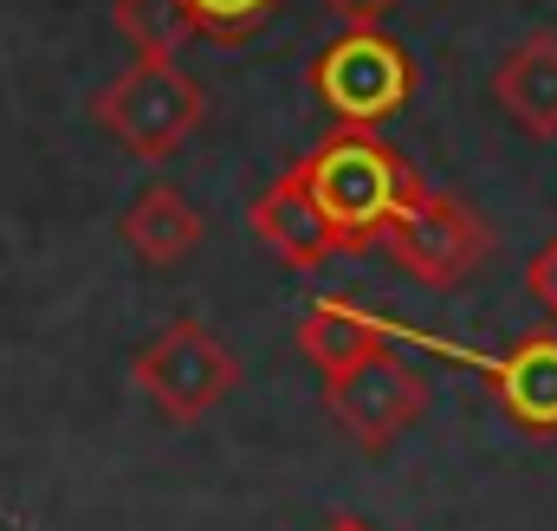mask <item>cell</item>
<instances>
[{
    "mask_svg": "<svg viewBox=\"0 0 557 531\" xmlns=\"http://www.w3.org/2000/svg\"><path fill=\"white\" fill-rule=\"evenodd\" d=\"M247 227H253L292 272H324L331 260H344V234L331 227V214H324V201L311 195V182H305L298 162L253 195Z\"/></svg>",
    "mask_w": 557,
    "mask_h": 531,
    "instance_id": "8",
    "label": "cell"
},
{
    "mask_svg": "<svg viewBox=\"0 0 557 531\" xmlns=\"http://www.w3.org/2000/svg\"><path fill=\"white\" fill-rule=\"evenodd\" d=\"M324 7H331L344 26H383V20H389L403 0H324Z\"/></svg>",
    "mask_w": 557,
    "mask_h": 531,
    "instance_id": "15",
    "label": "cell"
},
{
    "mask_svg": "<svg viewBox=\"0 0 557 531\" xmlns=\"http://www.w3.org/2000/svg\"><path fill=\"white\" fill-rule=\"evenodd\" d=\"M311 91L337 124H389L416 98V59L383 26H350L311 59Z\"/></svg>",
    "mask_w": 557,
    "mask_h": 531,
    "instance_id": "5",
    "label": "cell"
},
{
    "mask_svg": "<svg viewBox=\"0 0 557 531\" xmlns=\"http://www.w3.org/2000/svg\"><path fill=\"white\" fill-rule=\"evenodd\" d=\"M117 240H124L131 260H143L149 272H169V266H182V260L201 254L208 221H201V208H195L175 182L149 175L137 195H131V208L117 214Z\"/></svg>",
    "mask_w": 557,
    "mask_h": 531,
    "instance_id": "9",
    "label": "cell"
},
{
    "mask_svg": "<svg viewBox=\"0 0 557 531\" xmlns=\"http://www.w3.org/2000/svg\"><path fill=\"white\" fill-rule=\"evenodd\" d=\"M111 26L137 59H182V46L201 39L188 0H111Z\"/></svg>",
    "mask_w": 557,
    "mask_h": 531,
    "instance_id": "12",
    "label": "cell"
},
{
    "mask_svg": "<svg viewBox=\"0 0 557 531\" xmlns=\"http://www.w3.org/2000/svg\"><path fill=\"white\" fill-rule=\"evenodd\" d=\"M396 344H416L421 357H441L454 370H473L512 428L557 434V324L552 331H532V337H512L506 350H473V344H454V337L416 331V324H396Z\"/></svg>",
    "mask_w": 557,
    "mask_h": 531,
    "instance_id": "4",
    "label": "cell"
},
{
    "mask_svg": "<svg viewBox=\"0 0 557 531\" xmlns=\"http://www.w3.org/2000/svg\"><path fill=\"white\" fill-rule=\"evenodd\" d=\"M131 383L169 428H195L201 415H214L240 390V363H234V350H227V337L214 324L169 318L131 357Z\"/></svg>",
    "mask_w": 557,
    "mask_h": 531,
    "instance_id": "3",
    "label": "cell"
},
{
    "mask_svg": "<svg viewBox=\"0 0 557 531\" xmlns=\"http://www.w3.org/2000/svg\"><path fill=\"white\" fill-rule=\"evenodd\" d=\"M389 344H396V318H383V311H370V305H357V298H318V305L298 318V357H305L324 383L350 376L357 363L383 357Z\"/></svg>",
    "mask_w": 557,
    "mask_h": 531,
    "instance_id": "10",
    "label": "cell"
},
{
    "mask_svg": "<svg viewBox=\"0 0 557 531\" xmlns=\"http://www.w3.org/2000/svg\"><path fill=\"white\" fill-rule=\"evenodd\" d=\"M298 169H305L311 195L324 201L331 227L344 234V254H370L383 240V227L428 188L416 162L389 136H376V124H337L318 149H305Z\"/></svg>",
    "mask_w": 557,
    "mask_h": 531,
    "instance_id": "1",
    "label": "cell"
},
{
    "mask_svg": "<svg viewBox=\"0 0 557 531\" xmlns=\"http://www.w3.org/2000/svg\"><path fill=\"white\" fill-rule=\"evenodd\" d=\"M188 7H195L201 39H214V46H240V39H253V33L278 13V0H188Z\"/></svg>",
    "mask_w": 557,
    "mask_h": 531,
    "instance_id": "13",
    "label": "cell"
},
{
    "mask_svg": "<svg viewBox=\"0 0 557 531\" xmlns=\"http://www.w3.org/2000/svg\"><path fill=\"white\" fill-rule=\"evenodd\" d=\"M493 104L532 143H557V33H525L493 65Z\"/></svg>",
    "mask_w": 557,
    "mask_h": 531,
    "instance_id": "11",
    "label": "cell"
},
{
    "mask_svg": "<svg viewBox=\"0 0 557 531\" xmlns=\"http://www.w3.org/2000/svg\"><path fill=\"white\" fill-rule=\"evenodd\" d=\"M324 402H331V421H337L363 454H389L421 415H428L434 383L389 344L383 357H370V363H357L350 376L324 383Z\"/></svg>",
    "mask_w": 557,
    "mask_h": 531,
    "instance_id": "7",
    "label": "cell"
},
{
    "mask_svg": "<svg viewBox=\"0 0 557 531\" xmlns=\"http://www.w3.org/2000/svg\"><path fill=\"white\" fill-rule=\"evenodd\" d=\"M525 292H532V305L557 324V234L532 254V266H525Z\"/></svg>",
    "mask_w": 557,
    "mask_h": 531,
    "instance_id": "14",
    "label": "cell"
},
{
    "mask_svg": "<svg viewBox=\"0 0 557 531\" xmlns=\"http://www.w3.org/2000/svg\"><path fill=\"white\" fill-rule=\"evenodd\" d=\"M324 531H376V526H370V519H357V513H337Z\"/></svg>",
    "mask_w": 557,
    "mask_h": 531,
    "instance_id": "16",
    "label": "cell"
},
{
    "mask_svg": "<svg viewBox=\"0 0 557 531\" xmlns=\"http://www.w3.org/2000/svg\"><path fill=\"white\" fill-rule=\"evenodd\" d=\"M396 272H409L416 285H460V279H473L486 254H493V227L467 208V201H454V195H434V188H421L416 201L383 227V240H376Z\"/></svg>",
    "mask_w": 557,
    "mask_h": 531,
    "instance_id": "6",
    "label": "cell"
},
{
    "mask_svg": "<svg viewBox=\"0 0 557 531\" xmlns=\"http://www.w3.org/2000/svg\"><path fill=\"white\" fill-rule=\"evenodd\" d=\"M91 124L137 162H169L208 124V91L195 72H182V59H131L91 91Z\"/></svg>",
    "mask_w": 557,
    "mask_h": 531,
    "instance_id": "2",
    "label": "cell"
}]
</instances>
